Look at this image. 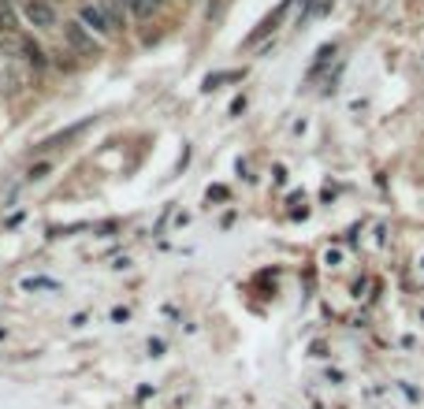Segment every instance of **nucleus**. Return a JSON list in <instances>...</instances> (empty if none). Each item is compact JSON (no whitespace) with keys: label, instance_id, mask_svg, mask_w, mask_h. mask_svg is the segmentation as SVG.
<instances>
[{"label":"nucleus","instance_id":"423d86ee","mask_svg":"<svg viewBox=\"0 0 424 409\" xmlns=\"http://www.w3.org/2000/svg\"><path fill=\"white\" fill-rule=\"evenodd\" d=\"M101 4V11L108 16V23L115 26V30H123V26L130 23V16H127V8H123V0H97Z\"/></svg>","mask_w":424,"mask_h":409},{"label":"nucleus","instance_id":"0eeeda50","mask_svg":"<svg viewBox=\"0 0 424 409\" xmlns=\"http://www.w3.org/2000/svg\"><path fill=\"white\" fill-rule=\"evenodd\" d=\"M16 26H19L16 4H11V0H0V30H4V34H16Z\"/></svg>","mask_w":424,"mask_h":409},{"label":"nucleus","instance_id":"9b49d317","mask_svg":"<svg viewBox=\"0 0 424 409\" xmlns=\"http://www.w3.org/2000/svg\"><path fill=\"white\" fill-rule=\"evenodd\" d=\"M231 79H239V71H220V75H209V79H205V90H216L220 82H231Z\"/></svg>","mask_w":424,"mask_h":409},{"label":"nucleus","instance_id":"1a4fd4ad","mask_svg":"<svg viewBox=\"0 0 424 409\" xmlns=\"http://www.w3.org/2000/svg\"><path fill=\"white\" fill-rule=\"evenodd\" d=\"M49 171H52V160H38V164L26 168V179H30V183H41V179H49Z\"/></svg>","mask_w":424,"mask_h":409},{"label":"nucleus","instance_id":"39448f33","mask_svg":"<svg viewBox=\"0 0 424 409\" xmlns=\"http://www.w3.org/2000/svg\"><path fill=\"white\" fill-rule=\"evenodd\" d=\"M16 41H19V52H23L26 67H30V75H45V71L52 67V56L41 49L34 38H19V34H16Z\"/></svg>","mask_w":424,"mask_h":409},{"label":"nucleus","instance_id":"f03ea898","mask_svg":"<svg viewBox=\"0 0 424 409\" xmlns=\"http://www.w3.org/2000/svg\"><path fill=\"white\" fill-rule=\"evenodd\" d=\"M64 45L75 52V56H82V60H93V56H101V41L86 30L79 19H67V23H64Z\"/></svg>","mask_w":424,"mask_h":409},{"label":"nucleus","instance_id":"f257e3e1","mask_svg":"<svg viewBox=\"0 0 424 409\" xmlns=\"http://www.w3.org/2000/svg\"><path fill=\"white\" fill-rule=\"evenodd\" d=\"M30 67H26L23 52H19V41L16 34H4L0 38V97L16 100L26 93V86H30Z\"/></svg>","mask_w":424,"mask_h":409},{"label":"nucleus","instance_id":"7ed1b4c3","mask_svg":"<svg viewBox=\"0 0 424 409\" xmlns=\"http://www.w3.org/2000/svg\"><path fill=\"white\" fill-rule=\"evenodd\" d=\"M19 16H23L26 26H34V30H56V23H60L52 0H23Z\"/></svg>","mask_w":424,"mask_h":409},{"label":"nucleus","instance_id":"f8f14e48","mask_svg":"<svg viewBox=\"0 0 424 409\" xmlns=\"http://www.w3.org/2000/svg\"><path fill=\"white\" fill-rule=\"evenodd\" d=\"M145 4H149L153 11H164V8H168V0H145Z\"/></svg>","mask_w":424,"mask_h":409},{"label":"nucleus","instance_id":"6e6552de","mask_svg":"<svg viewBox=\"0 0 424 409\" xmlns=\"http://www.w3.org/2000/svg\"><path fill=\"white\" fill-rule=\"evenodd\" d=\"M123 8H127V16H130V19H138V23H145V19H153V16H156V11L145 4V0H123Z\"/></svg>","mask_w":424,"mask_h":409},{"label":"nucleus","instance_id":"20e7f679","mask_svg":"<svg viewBox=\"0 0 424 409\" xmlns=\"http://www.w3.org/2000/svg\"><path fill=\"white\" fill-rule=\"evenodd\" d=\"M82 26H86V30H90L97 41H112L115 38V26L108 23V16H105V11H101V4H97V0H82V4H79V16H75Z\"/></svg>","mask_w":424,"mask_h":409},{"label":"nucleus","instance_id":"9d476101","mask_svg":"<svg viewBox=\"0 0 424 409\" xmlns=\"http://www.w3.org/2000/svg\"><path fill=\"white\" fill-rule=\"evenodd\" d=\"M71 49H60V52H52V67H60V71H75V60H71Z\"/></svg>","mask_w":424,"mask_h":409}]
</instances>
